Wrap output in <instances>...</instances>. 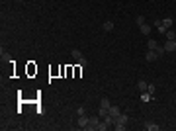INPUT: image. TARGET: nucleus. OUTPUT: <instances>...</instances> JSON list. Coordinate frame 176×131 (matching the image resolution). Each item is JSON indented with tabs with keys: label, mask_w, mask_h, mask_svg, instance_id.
Masks as SVG:
<instances>
[{
	"label": "nucleus",
	"mask_w": 176,
	"mask_h": 131,
	"mask_svg": "<svg viewBox=\"0 0 176 131\" xmlns=\"http://www.w3.org/2000/svg\"><path fill=\"white\" fill-rule=\"evenodd\" d=\"M127 121H129V116L121 111V113H119V116L116 118V125H114V127H116L117 131H123L125 127H127Z\"/></svg>",
	"instance_id": "obj_1"
},
{
	"label": "nucleus",
	"mask_w": 176,
	"mask_h": 131,
	"mask_svg": "<svg viewBox=\"0 0 176 131\" xmlns=\"http://www.w3.org/2000/svg\"><path fill=\"white\" fill-rule=\"evenodd\" d=\"M110 108H111L110 98H102V102H100V110H98V116H100V118H106V116L110 113Z\"/></svg>",
	"instance_id": "obj_2"
},
{
	"label": "nucleus",
	"mask_w": 176,
	"mask_h": 131,
	"mask_svg": "<svg viewBox=\"0 0 176 131\" xmlns=\"http://www.w3.org/2000/svg\"><path fill=\"white\" fill-rule=\"evenodd\" d=\"M71 55H72V59H74V61L78 63V65H80L82 69H84V67H86V59H84V55H82V53L78 51V49H72V53H71Z\"/></svg>",
	"instance_id": "obj_3"
},
{
	"label": "nucleus",
	"mask_w": 176,
	"mask_h": 131,
	"mask_svg": "<svg viewBox=\"0 0 176 131\" xmlns=\"http://www.w3.org/2000/svg\"><path fill=\"white\" fill-rule=\"evenodd\" d=\"M100 116H92L90 119H88V125H86V129L88 131H98V125H100Z\"/></svg>",
	"instance_id": "obj_4"
},
{
	"label": "nucleus",
	"mask_w": 176,
	"mask_h": 131,
	"mask_svg": "<svg viewBox=\"0 0 176 131\" xmlns=\"http://www.w3.org/2000/svg\"><path fill=\"white\" fill-rule=\"evenodd\" d=\"M156 59H158V53L153 51V49H149V51L145 53V61H147V63H153V61H156Z\"/></svg>",
	"instance_id": "obj_5"
},
{
	"label": "nucleus",
	"mask_w": 176,
	"mask_h": 131,
	"mask_svg": "<svg viewBox=\"0 0 176 131\" xmlns=\"http://www.w3.org/2000/svg\"><path fill=\"white\" fill-rule=\"evenodd\" d=\"M88 116H78V119H76V125L80 127V129H86V125H88Z\"/></svg>",
	"instance_id": "obj_6"
},
{
	"label": "nucleus",
	"mask_w": 176,
	"mask_h": 131,
	"mask_svg": "<svg viewBox=\"0 0 176 131\" xmlns=\"http://www.w3.org/2000/svg\"><path fill=\"white\" fill-rule=\"evenodd\" d=\"M164 51L166 53H170V51H176V39H168L166 43H164Z\"/></svg>",
	"instance_id": "obj_7"
},
{
	"label": "nucleus",
	"mask_w": 176,
	"mask_h": 131,
	"mask_svg": "<svg viewBox=\"0 0 176 131\" xmlns=\"http://www.w3.org/2000/svg\"><path fill=\"white\" fill-rule=\"evenodd\" d=\"M151 29H153V26H151V24H147V22H145L143 26H139V32L143 33V35H149Z\"/></svg>",
	"instance_id": "obj_8"
},
{
	"label": "nucleus",
	"mask_w": 176,
	"mask_h": 131,
	"mask_svg": "<svg viewBox=\"0 0 176 131\" xmlns=\"http://www.w3.org/2000/svg\"><path fill=\"white\" fill-rule=\"evenodd\" d=\"M145 129H149V131H158L161 127H158L155 121H145Z\"/></svg>",
	"instance_id": "obj_9"
},
{
	"label": "nucleus",
	"mask_w": 176,
	"mask_h": 131,
	"mask_svg": "<svg viewBox=\"0 0 176 131\" xmlns=\"http://www.w3.org/2000/svg\"><path fill=\"white\" fill-rule=\"evenodd\" d=\"M161 24H163L166 29H170V26L174 24V20H172V18H163V20H161Z\"/></svg>",
	"instance_id": "obj_10"
},
{
	"label": "nucleus",
	"mask_w": 176,
	"mask_h": 131,
	"mask_svg": "<svg viewBox=\"0 0 176 131\" xmlns=\"http://www.w3.org/2000/svg\"><path fill=\"white\" fill-rule=\"evenodd\" d=\"M137 88H139V90H141V92H147V88H149V84H147L145 80H139V82H137Z\"/></svg>",
	"instance_id": "obj_11"
},
{
	"label": "nucleus",
	"mask_w": 176,
	"mask_h": 131,
	"mask_svg": "<svg viewBox=\"0 0 176 131\" xmlns=\"http://www.w3.org/2000/svg\"><path fill=\"white\" fill-rule=\"evenodd\" d=\"M119 113H121V110H119L117 106H111V108H110V116H114V118H117Z\"/></svg>",
	"instance_id": "obj_12"
},
{
	"label": "nucleus",
	"mask_w": 176,
	"mask_h": 131,
	"mask_svg": "<svg viewBox=\"0 0 176 131\" xmlns=\"http://www.w3.org/2000/svg\"><path fill=\"white\" fill-rule=\"evenodd\" d=\"M151 92H141V102H151Z\"/></svg>",
	"instance_id": "obj_13"
},
{
	"label": "nucleus",
	"mask_w": 176,
	"mask_h": 131,
	"mask_svg": "<svg viewBox=\"0 0 176 131\" xmlns=\"http://www.w3.org/2000/svg\"><path fill=\"white\" fill-rule=\"evenodd\" d=\"M102 27H104V32H111V29H114V22H110V20L104 22V26Z\"/></svg>",
	"instance_id": "obj_14"
},
{
	"label": "nucleus",
	"mask_w": 176,
	"mask_h": 131,
	"mask_svg": "<svg viewBox=\"0 0 176 131\" xmlns=\"http://www.w3.org/2000/svg\"><path fill=\"white\" fill-rule=\"evenodd\" d=\"M147 47H149V49H153V51H156V47H158V43H156L155 39H149V43H147Z\"/></svg>",
	"instance_id": "obj_15"
},
{
	"label": "nucleus",
	"mask_w": 176,
	"mask_h": 131,
	"mask_svg": "<svg viewBox=\"0 0 176 131\" xmlns=\"http://www.w3.org/2000/svg\"><path fill=\"white\" fill-rule=\"evenodd\" d=\"M2 63H12L10 55H8V53H4V51H2Z\"/></svg>",
	"instance_id": "obj_16"
},
{
	"label": "nucleus",
	"mask_w": 176,
	"mask_h": 131,
	"mask_svg": "<svg viewBox=\"0 0 176 131\" xmlns=\"http://www.w3.org/2000/svg\"><path fill=\"white\" fill-rule=\"evenodd\" d=\"M164 35H166V39H176V33L170 32V29H166V33H164Z\"/></svg>",
	"instance_id": "obj_17"
},
{
	"label": "nucleus",
	"mask_w": 176,
	"mask_h": 131,
	"mask_svg": "<svg viewBox=\"0 0 176 131\" xmlns=\"http://www.w3.org/2000/svg\"><path fill=\"white\" fill-rule=\"evenodd\" d=\"M135 22H137V26H143V24H145V18H143V16H137Z\"/></svg>",
	"instance_id": "obj_18"
},
{
	"label": "nucleus",
	"mask_w": 176,
	"mask_h": 131,
	"mask_svg": "<svg viewBox=\"0 0 176 131\" xmlns=\"http://www.w3.org/2000/svg\"><path fill=\"white\" fill-rule=\"evenodd\" d=\"M147 92H151V94H153V92H155V84H149V88H147Z\"/></svg>",
	"instance_id": "obj_19"
},
{
	"label": "nucleus",
	"mask_w": 176,
	"mask_h": 131,
	"mask_svg": "<svg viewBox=\"0 0 176 131\" xmlns=\"http://www.w3.org/2000/svg\"><path fill=\"white\" fill-rule=\"evenodd\" d=\"M174 98H176V94H174Z\"/></svg>",
	"instance_id": "obj_20"
}]
</instances>
